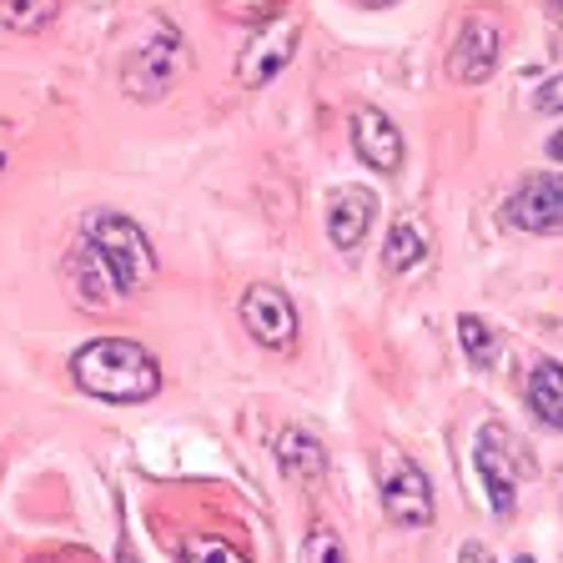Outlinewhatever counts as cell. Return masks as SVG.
Segmentation results:
<instances>
[{
  "instance_id": "5",
  "label": "cell",
  "mask_w": 563,
  "mask_h": 563,
  "mask_svg": "<svg viewBox=\"0 0 563 563\" xmlns=\"http://www.w3.org/2000/svg\"><path fill=\"white\" fill-rule=\"evenodd\" d=\"M498 56H504V21L498 15H468L453 41V56H448V76L463 86H478L498 70Z\"/></svg>"
},
{
  "instance_id": "19",
  "label": "cell",
  "mask_w": 563,
  "mask_h": 563,
  "mask_svg": "<svg viewBox=\"0 0 563 563\" xmlns=\"http://www.w3.org/2000/svg\"><path fill=\"white\" fill-rule=\"evenodd\" d=\"M302 563H347V549L332 528H312L302 539Z\"/></svg>"
},
{
  "instance_id": "1",
  "label": "cell",
  "mask_w": 563,
  "mask_h": 563,
  "mask_svg": "<svg viewBox=\"0 0 563 563\" xmlns=\"http://www.w3.org/2000/svg\"><path fill=\"white\" fill-rule=\"evenodd\" d=\"M70 377L81 393L101 402H146L162 393V367L141 342L131 338H96L70 357Z\"/></svg>"
},
{
  "instance_id": "21",
  "label": "cell",
  "mask_w": 563,
  "mask_h": 563,
  "mask_svg": "<svg viewBox=\"0 0 563 563\" xmlns=\"http://www.w3.org/2000/svg\"><path fill=\"white\" fill-rule=\"evenodd\" d=\"M533 106H539V111H563V76H549V81L539 86V96H533Z\"/></svg>"
},
{
  "instance_id": "16",
  "label": "cell",
  "mask_w": 563,
  "mask_h": 563,
  "mask_svg": "<svg viewBox=\"0 0 563 563\" xmlns=\"http://www.w3.org/2000/svg\"><path fill=\"white\" fill-rule=\"evenodd\" d=\"M60 0H0V21L11 25L15 35H35L56 21Z\"/></svg>"
},
{
  "instance_id": "24",
  "label": "cell",
  "mask_w": 563,
  "mask_h": 563,
  "mask_svg": "<svg viewBox=\"0 0 563 563\" xmlns=\"http://www.w3.org/2000/svg\"><path fill=\"white\" fill-rule=\"evenodd\" d=\"M514 563H539V559H528V553H518V559Z\"/></svg>"
},
{
  "instance_id": "2",
  "label": "cell",
  "mask_w": 563,
  "mask_h": 563,
  "mask_svg": "<svg viewBox=\"0 0 563 563\" xmlns=\"http://www.w3.org/2000/svg\"><path fill=\"white\" fill-rule=\"evenodd\" d=\"M86 242L106 262L121 297H136L156 282V246L146 242V232L131 217H121V211H91L86 217Z\"/></svg>"
},
{
  "instance_id": "22",
  "label": "cell",
  "mask_w": 563,
  "mask_h": 563,
  "mask_svg": "<svg viewBox=\"0 0 563 563\" xmlns=\"http://www.w3.org/2000/svg\"><path fill=\"white\" fill-rule=\"evenodd\" d=\"M457 559H463V563H493L483 543H463V549H457Z\"/></svg>"
},
{
  "instance_id": "6",
  "label": "cell",
  "mask_w": 563,
  "mask_h": 563,
  "mask_svg": "<svg viewBox=\"0 0 563 563\" xmlns=\"http://www.w3.org/2000/svg\"><path fill=\"white\" fill-rule=\"evenodd\" d=\"M242 328L272 352H287L297 342V307L292 297L272 287V282H252L242 292Z\"/></svg>"
},
{
  "instance_id": "4",
  "label": "cell",
  "mask_w": 563,
  "mask_h": 563,
  "mask_svg": "<svg viewBox=\"0 0 563 563\" xmlns=\"http://www.w3.org/2000/svg\"><path fill=\"white\" fill-rule=\"evenodd\" d=\"M297 35H302V25L292 21V15H272V21L257 25V35L242 46V56H236V81L242 86H267L277 81L282 70H287V60L297 56Z\"/></svg>"
},
{
  "instance_id": "7",
  "label": "cell",
  "mask_w": 563,
  "mask_h": 563,
  "mask_svg": "<svg viewBox=\"0 0 563 563\" xmlns=\"http://www.w3.org/2000/svg\"><path fill=\"white\" fill-rule=\"evenodd\" d=\"M383 514L402 528H428L433 523V483L412 457H387L383 473Z\"/></svg>"
},
{
  "instance_id": "12",
  "label": "cell",
  "mask_w": 563,
  "mask_h": 563,
  "mask_svg": "<svg viewBox=\"0 0 563 563\" xmlns=\"http://www.w3.org/2000/svg\"><path fill=\"white\" fill-rule=\"evenodd\" d=\"M373 222H377V197H373V191L342 187L338 197H332V207H328V236H332V246H338V252H352V246L373 232Z\"/></svg>"
},
{
  "instance_id": "15",
  "label": "cell",
  "mask_w": 563,
  "mask_h": 563,
  "mask_svg": "<svg viewBox=\"0 0 563 563\" xmlns=\"http://www.w3.org/2000/svg\"><path fill=\"white\" fill-rule=\"evenodd\" d=\"M422 252H428V242H422L418 227L393 222V232H387V242H383V272L387 277H402V272H412L422 262Z\"/></svg>"
},
{
  "instance_id": "20",
  "label": "cell",
  "mask_w": 563,
  "mask_h": 563,
  "mask_svg": "<svg viewBox=\"0 0 563 563\" xmlns=\"http://www.w3.org/2000/svg\"><path fill=\"white\" fill-rule=\"evenodd\" d=\"M217 11L232 21H272L282 11V0H217Z\"/></svg>"
},
{
  "instance_id": "10",
  "label": "cell",
  "mask_w": 563,
  "mask_h": 563,
  "mask_svg": "<svg viewBox=\"0 0 563 563\" xmlns=\"http://www.w3.org/2000/svg\"><path fill=\"white\" fill-rule=\"evenodd\" d=\"M66 272H70V292H76V302L91 307V312H106V307H121V302H126V297L117 292L111 272H106V262L96 257V246L86 242V236L70 246Z\"/></svg>"
},
{
  "instance_id": "11",
  "label": "cell",
  "mask_w": 563,
  "mask_h": 563,
  "mask_svg": "<svg viewBox=\"0 0 563 563\" xmlns=\"http://www.w3.org/2000/svg\"><path fill=\"white\" fill-rule=\"evenodd\" d=\"M352 146L363 156L373 172H398L402 162V131L377 111V106H363L357 117H352Z\"/></svg>"
},
{
  "instance_id": "9",
  "label": "cell",
  "mask_w": 563,
  "mask_h": 563,
  "mask_svg": "<svg viewBox=\"0 0 563 563\" xmlns=\"http://www.w3.org/2000/svg\"><path fill=\"white\" fill-rule=\"evenodd\" d=\"M508 222L523 232H563V176H528L508 201Z\"/></svg>"
},
{
  "instance_id": "18",
  "label": "cell",
  "mask_w": 563,
  "mask_h": 563,
  "mask_svg": "<svg viewBox=\"0 0 563 563\" xmlns=\"http://www.w3.org/2000/svg\"><path fill=\"white\" fill-rule=\"evenodd\" d=\"M457 338H463V352H468L473 363H488L493 357V328L483 317H473V312L457 317Z\"/></svg>"
},
{
  "instance_id": "3",
  "label": "cell",
  "mask_w": 563,
  "mask_h": 563,
  "mask_svg": "<svg viewBox=\"0 0 563 563\" xmlns=\"http://www.w3.org/2000/svg\"><path fill=\"white\" fill-rule=\"evenodd\" d=\"M181 76H187V41H181L172 25L156 31L141 51H131L126 66H121V86H126V96H136V101H162Z\"/></svg>"
},
{
  "instance_id": "26",
  "label": "cell",
  "mask_w": 563,
  "mask_h": 563,
  "mask_svg": "<svg viewBox=\"0 0 563 563\" xmlns=\"http://www.w3.org/2000/svg\"><path fill=\"white\" fill-rule=\"evenodd\" d=\"M377 5H383V0H377Z\"/></svg>"
},
{
  "instance_id": "23",
  "label": "cell",
  "mask_w": 563,
  "mask_h": 563,
  "mask_svg": "<svg viewBox=\"0 0 563 563\" xmlns=\"http://www.w3.org/2000/svg\"><path fill=\"white\" fill-rule=\"evenodd\" d=\"M549 156H553V162H563V131H553V136H549Z\"/></svg>"
},
{
  "instance_id": "25",
  "label": "cell",
  "mask_w": 563,
  "mask_h": 563,
  "mask_svg": "<svg viewBox=\"0 0 563 563\" xmlns=\"http://www.w3.org/2000/svg\"><path fill=\"white\" fill-rule=\"evenodd\" d=\"M0 172H5V156H0Z\"/></svg>"
},
{
  "instance_id": "8",
  "label": "cell",
  "mask_w": 563,
  "mask_h": 563,
  "mask_svg": "<svg viewBox=\"0 0 563 563\" xmlns=\"http://www.w3.org/2000/svg\"><path fill=\"white\" fill-rule=\"evenodd\" d=\"M478 473H483V488H488V504L498 518L514 514V498H518V457L508 448L504 428H483L478 433Z\"/></svg>"
},
{
  "instance_id": "13",
  "label": "cell",
  "mask_w": 563,
  "mask_h": 563,
  "mask_svg": "<svg viewBox=\"0 0 563 563\" xmlns=\"http://www.w3.org/2000/svg\"><path fill=\"white\" fill-rule=\"evenodd\" d=\"M277 468H282V478L312 483L328 473V448L317 443L307 428H282L277 433Z\"/></svg>"
},
{
  "instance_id": "17",
  "label": "cell",
  "mask_w": 563,
  "mask_h": 563,
  "mask_svg": "<svg viewBox=\"0 0 563 563\" xmlns=\"http://www.w3.org/2000/svg\"><path fill=\"white\" fill-rule=\"evenodd\" d=\"M181 563H246V553L236 549V543L217 539V533H197V539H187V549H181Z\"/></svg>"
},
{
  "instance_id": "14",
  "label": "cell",
  "mask_w": 563,
  "mask_h": 563,
  "mask_svg": "<svg viewBox=\"0 0 563 563\" xmlns=\"http://www.w3.org/2000/svg\"><path fill=\"white\" fill-rule=\"evenodd\" d=\"M528 408L543 428H559L563 433V367L559 363H539L528 377Z\"/></svg>"
}]
</instances>
